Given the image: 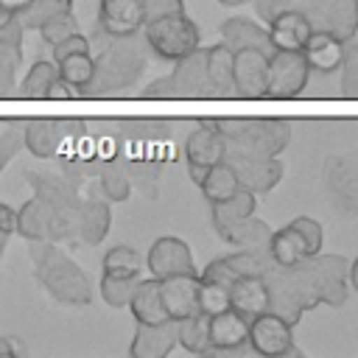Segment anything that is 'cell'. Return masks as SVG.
Returning a JSON list of instances; mask_svg holds the SVG:
<instances>
[{"mask_svg":"<svg viewBox=\"0 0 358 358\" xmlns=\"http://www.w3.org/2000/svg\"><path fill=\"white\" fill-rule=\"evenodd\" d=\"M0 355H14V344L8 338H0Z\"/></svg>","mask_w":358,"mask_h":358,"instance_id":"cell-52","label":"cell"},{"mask_svg":"<svg viewBox=\"0 0 358 358\" xmlns=\"http://www.w3.org/2000/svg\"><path fill=\"white\" fill-rule=\"evenodd\" d=\"M145 266H148L151 277H157V280L176 277V274H196L190 246L173 235H162L151 243V249L145 255Z\"/></svg>","mask_w":358,"mask_h":358,"instance_id":"cell-15","label":"cell"},{"mask_svg":"<svg viewBox=\"0 0 358 358\" xmlns=\"http://www.w3.org/2000/svg\"><path fill=\"white\" fill-rule=\"evenodd\" d=\"M355 8H358V0H355Z\"/></svg>","mask_w":358,"mask_h":358,"instance_id":"cell-57","label":"cell"},{"mask_svg":"<svg viewBox=\"0 0 358 358\" xmlns=\"http://www.w3.org/2000/svg\"><path fill=\"white\" fill-rule=\"evenodd\" d=\"M344 48L347 42H341L338 36L327 34V31H310L305 45H302V56L310 67V73H336L344 62Z\"/></svg>","mask_w":358,"mask_h":358,"instance_id":"cell-24","label":"cell"},{"mask_svg":"<svg viewBox=\"0 0 358 358\" xmlns=\"http://www.w3.org/2000/svg\"><path fill=\"white\" fill-rule=\"evenodd\" d=\"M179 344L193 355H210V313L199 310L179 322Z\"/></svg>","mask_w":358,"mask_h":358,"instance_id":"cell-37","label":"cell"},{"mask_svg":"<svg viewBox=\"0 0 358 358\" xmlns=\"http://www.w3.org/2000/svg\"><path fill=\"white\" fill-rule=\"evenodd\" d=\"M22 62V48L0 42V98L14 95L17 87V67Z\"/></svg>","mask_w":358,"mask_h":358,"instance_id":"cell-41","label":"cell"},{"mask_svg":"<svg viewBox=\"0 0 358 358\" xmlns=\"http://www.w3.org/2000/svg\"><path fill=\"white\" fill-rule=\"evenodd\" d=\"M313 31H327L341 42H352L358 31V8L355 0H305L299 8Z\"/></svg>","mask_w":358,"mask_h":358,"instance_id":"cell-10","label":"cell"},{"mask_svg":"<svg viewBox=\"0 0 358 358\" xmlns=\"http://www.w3.org/2000/svg\"><path fill=\"white\" fill-rule=\"evenodd\" d=\"M112 227V210L109 201L101 199H81L76 210V241L84 246H98Z\"/></svg>","mask_w":358,"mask_h":358,"instance_id":"cell-25","label":"cell"},{"mask_svg":"<svg viewBox=\"0 0 358 358\" xmlns=\"http://www.w3.org/2000/svg\"><path fill=\"white\" fill-rule=\"evenodd\" d=\"M179 344V322L165 319L157 324H137L131 338V358H165Z\"/></svg>","mask_w":358,"mask_h":358,"instance_id":"cell-21","label":"cell"},{"mask_svg":"<svg viewBox=\"0 0 358 358\" xmlns=\"http://www.w3.org/2000/svg\"><path fill=\"white\" fill-rule=\"evenodd\" d=\"M81 120H28L22 123V148H28L39 159L59 157L62 148L84 134Z\"/></svg>","mask_w":358,"mask_h":358,"instance_id":"cell-8","label":"cell"},{"mask_svg":"<svg viewBox=\"0 0 358 358\" xmlns=\"http://www.w3.org/2000/svg\"><path fill=\"white\" fill-rule=\"evenodd\" d=\"M56 62V70H59V78L76 90L78 95H84V90L90 87L92 76H95V59H92V50H73V53H64Z\"/></svg>","mask_w":358,"mask_h":358,"instance_id":"cell-31","label":"cell"},{"mask_svg":"<svg viewBox=\"0 0 358 358\" xmlns=\"http://www.w3.org/2000/svg\"><path fill=\"white\" fill-rule=\"evenodd\" d=\"M221 42L232 50H243V48H257L263 53H271L268 45V34L266 28H260L255 20L249 17H229L221 22Z\"/></svg>","mask_w":358,"mask_h":358,"instance_id":"cell-30","label":"cell"},{"mask_svg":"<svg viewBox=\"0 0 358 358\" xmlns=\"http://www.w3.org/2000/svg\"><path fill=\"white\" fill-rule=\"evenodd\" d=\"M246 344L252 347V352L266 355V358L288 355V352H294V324L271 310H263L249 319Z\"/></svg>","mask_w":358,"mask_h":358,"instance_id":"cell-11","label":"cell"},{"mask_svg":"<svg viewBox=\"0 0 358 358\" xmlns=\"http://www.w3.org/2000/svg\"><path fill=\"white\" fill-rule=\"evenodd\" d=\"M277 3H282V6H285V8H291V6H294V3H296V0H277Z\"/></svg>","mask_w":358,"mask_h":358,"instance_id":"cell-56","label":"cell"},{"mask_svg":"<svg viewBox=\"0 0 358 358\" xmlns=\"http://www.w3.org/2000/svg\"><path fill=\"white\" fill-rule=\"evenodd\" d=\"M263 280L268 288V310L282 316L285 322L296 324L302 319V313H308L310 308H319V294H316L308 260H302L296 266L271 263L263 271Z\"/></svg>","mask_w":358,"mask_h":358,"instance_id":"cell-3","label":"cell"},{"mask_svg":"<svg viewBox=\"0 0 358 358\" xmlns=\"http://www.w3.org/2000/svg\"><path fill=\"white\" fill-rule=\"evenodd\" d=\"M101 268H103V274H112V277H140V255H137V249L117 243V246L106 249Z\"/></svg>","mask_w":358,"mask_h":358,"instance_id":"cell-39","label":"cell"},{"mask_svg":"<svg viewBox=\"0 0 358 358\" xmlns=\"http://www.w3.org/2000/svg\"><path fill=\"white\" fill-rule=\"evenodd\" d=\"M310 78V67L299 50H271L266 67V98H296Z\"/></svg>","mask_w":358,"mask_h":358,"instance_id":"cell-7","label":"cell"},{"mask_svg":"<svg viewBox=\"0 0 358 358\" xmlns=\"http://www.w3.org/2000/svg\"><path fill=\"white\" fill-rule=\"evenodd\" d=\"M171 81H173L179 98H207V95H215L213 84H210V76H207V48L199 45L187 56L176 59L173 70H171Z\"/></svg>","mask_w":358,"mask_h":358,"instance_id":"cell-17","label":"cell"},{"mask_svg":"<svg viewBox=\"0 0 358 358\" xmlns=\"http://www.w3.org/2000/svg\"><path fill=\"white\" fill-rule=\"evenodd\" d=\"M134 316L137 324H157V322H165L168 313H165V305H162V296H159V280L157 277H148V280H137L134 285V294L126 305Z\"/></svg>","mask_w":358,"mask_h":358,"instance_id":"cell-29","label":"cell"},{"mask_svg":"<svg viewBox=\"0 0 358 358\" xmlns=\"http://www.w3.org/2000/svg\"><path fill=\"white\" fill-rule=\"evenodd\" d=\"M31 266L39 285L62 305L84 308L92 302V282L84 268L59 249L53 241H31Z\"/></svg>","mask_w":358,"mask_h":358,"instance_id":"cell-1","label":"cell"},{"mask_svg":"<svg viewBox=\"0 0 358 358\" xmlns=\"http://www.w3.org/2000/svg\"><path fill=\"white\" fill-rule=\"evenodd\" d=\"M50 227H53V207L34 196L17 210V227L14 232L22 235L25 241H50Z\"/></svg>","mask_w":358,"mask_h":358,"instance_id":"cell-27","label":"cell"},{"mask_svg":"<svg viewBox=\"0 0 358 358\" xmlns=\"http://www.w3.org/2000/svg\"><path fill=\"white\" fill-rule=\"evenodd\" d=\"M140 277H112V274H101V299L112 308H126L131 294H134V285H137Z\"/></svg>","mask_w":358,"mask_h":358,"instance_id":"cell-40","label":"cell"},{"mask_svg":"<svg viewBox=\"0 0 358 358\" xmlns=\"http://www.w3.org/2000/svg\"><path fill=\"white\" fill-rule=\"evenodd\" d=\"M224 159L232 165L241 187L252 190L255 196L271 193L280 179H282V162L277 157H260V154H241V151H227Z\"/></svg>","mask_w":358,"mask_h":358,"instance_id":"cell-12","label":"cell"},{"mask_svg":"<svg viewBox=\"0 0 358 358\" xmlns=\"http://www.w3.org/2000/svg\"><path fill=\"white\" fill-rule=\"evenodd\" d=\"M0 204H3V201H0Z\"/></svg>","mask_w":358,"mask_h":358,"instance_id":"cell-58","label":"cell"},{"mask_svg":"<svg viewBox=\"0 0 358 358\" xmlns=\"http://www.w3.org/2000/svg\"><path fill=\"white\" fill-rule=\"evenodd\" d=\"M20 148H22V123L14 120V123H8V126L0 131V173H3V168L17 157Z\"/></svg>","mask_w":358,"mask_h":358,"instance_id":"cell-44","label":"cell"},{"mask_svg":"<svg viewBox=\"0 0 358 358\" xmlns=\"http://www.w3.org/2000/svg\"><path fill=\"white\" fill-rule=\"evenodd\" d=\"M341 95L344 98H358V45L347 42L344 48V62H341Z\"/></svg>","mask_w":358,"mask_h":358,"instance_id":"cell-43","label":"cell"},{"mask_svg":"<svg viewBox=\"0 0 358 358\" xmlns=\"http://www.w3.org/2000/svg\"><path fill=\"white\" fill-rule=\"evenodd\" d=\"M322 241H324L322 224L310 215H296L285 227L271 229L266 252H268L271 263H277V266H296V263L319 255Z\"/></svg>","mask_w":358,"mask_h":358,"instance_id":"cell-5","label":"cell"},{"mask_svg":"<svg viewBox=\"0 0 358 358\" xmlns=\"http://www.w3.org/2000/svg\"><path fill=\"white\" fill-rule=\"evenodd\" d=\"M176 11H185V3L182 0H143L145 22L148 20H157V17H165V14H176Z\"/></svg>","mask_w":358,"mask_h":358,"instance_id":"cell-46","label":"cell"},{"mask_svg":"<svg viewBox=\"0 0 358 358\" xmlns=\"http://www.w3.org/2000/svg\"><path fill=\"white\" fill-rule=\"evenodd\" d=\"M103 45L98 48L95 59V76L84 95H112L126 87H131L143 70H145V53L137 45L134 36H106Z\"/></svg>","mask_w":358,"mask_h":358,"instance_id":"cell-2","label":"cell"},{"mask_svg":"<svg viewBox=\"0 0 358 358\" xmlns=\"http://www.w3.org/2000/svg\"><path fill=\"white\" fill-rule=\"evenodd\" d=\"M347 266L350 260H344L341 255H313L308 257V268L319 294V305H344L347 299Z\"/></svg>","mask_w":358,"mask_h":358,"instance_id":"cell-14","label":"cell"},{"mask_svg":"<svg viewBox=\"0 0 358 358\" xmlns=\"http://www.w3.org/2000/svg\"><path fill=\"white\" fill-rule=\"evenodd\" d=\"M6 241H8V235H6V232H0V257H3V249H6Z\"/></svg>","mask_w":358,"mask_h":358,"instance_id":"cell-55","label":"cell"},{"mask_svg":"<svg viewBox=\"0 0 358 358\" xmlns=\"http://www.w3.org/2000/svg\"><path fill=\"white\" fill-rule=\"evenodd\" d=\"M215 123H218V131L224 137L227 151L277 157L288 145V140H291V126L285 120H277V117H268V120L227 117V120H215Z\"/></svg>","mask_w":358,"mask_h":358,"instance_id":"cell-4","label":"cell"},{"mask_svg":"<svg viewBox=\"0 0 358 358\" xmlns=\"http://www.w3.org/2000/svg\"><path fill=\"white\" fill-rule=\"evenodd\" d=\"M224 137L218 131L215 120H201L190 129L187 140H185V162H187V173L193 179V185H201L204 173L224 159Z\"/></svg>","mask_w":358,"mask_h":358,"instance_id":"cell-9","label":"cell"},{"mask_svg":"<svg viewBox=\"0 0 358 358\" xmlns=\"http://www.w3.org/2000/svg\"><path fill=\"white\" fill-rule=\"evenodd\" d=\"M22 34H25V28H22V22L17 17H11L6 25H0V42H6V45L22 48Z\"/></svg>","mask_w":358,"mask_h":358,"instance_id":"cell-49","label":"cell"},{"mask_svg":"<svg viewBox=\"0 0 358 358\" xmlns=\"http://www.w3.org/2000/svg\"><path fill=\"white\" fill-rule=\"evenodd\" d=\"M227 305L235 308L243 316H257L263 310H268V288L263 274H252V277H238L229 288H227Z\"/></svg>","mask_w":358,"mask_h":358,"instance_id":"cell-26","label":"cell"},{"mask_svg":"<svg viewBox=\"0 0 358 358\" xmlns=\"http://www.w3.org/2000/svg\"><path fill=\"white\" fill-rule=\"evenodd\" d=\"M143 95H145V98H179V95H176V87H173V81H171V76H162V78L151 81V84L143 90Z\"/></svg>","mask_w":358,"mask_h":358,"instance_id":"cell-48","label":"cell"},{"mask_svg":"<svg viewBox=\"0 0 358 358\" xmlns=\"http://www.w3.org/2000/svg\"><path fill=\"white\" fill-rule=\"evenodd\" d=\"M266 67L268 53L257 48L235 50L232 56V81L238 98H266Z\"/></svg>","mask_w":358,"mask_h":358,"instance_id":"cell-18","label":"cell"},{"mask_svg":"<svg viewBox=\"0 0 358 358\" xmlns=\"http://www.w3.org/2000/svg\"><path fill=\"white\" fill-rule=\"evenodd\" d=\"M246 338H249V316L238 313L229 305L210 313V347H213V352L241 350L246 344Z\"/></svg>","mask_w":358,"mask_h":358,"instance_id":"cell-22","label":"cell"},{"mask_svg":"<svg viewBox=\"0 0 358 358\" xmlns=\"http://www.w3.org/2000/svg\"><path fill=\"white\" fill-rule=\"evenodd\" d=\"M143 28H145V45H148V50L157 59H162V62H176V59L187 56L190 50H196L201 45L199 25L185 11L148 20Z\"/></svg>","mask_w":358,"mask_h":358,"instance_id":"cell-6","label":"cell"},{"mask_svg":"<svg viewBox=\"0 0 358 358\" xmlns=\"http://www.w3.org/2000/svg\"><path fill=\"white\" fill-rule=\"evenodd\" d=\"M64 11H73V0H31V3L17 14V20L22 22L25 31H28V28L39 31L48 20H53V17L64 14Z\"/></svg>","mask_w":358,"mask_h":358,"instance_id":"cell-38","label":"cell"},{"mask_svg":"<svg viewBox=\"0 0 358 358\" xmlns=\"http://www.w3.org/2000/svg\"><path fill=\"white\" fill-rule=\"evenodd\" d=\"M232 56H235V50L227 48L224 42L207 48V76H210V84H213L215 95H235Z\"/></svg>","mask_w":358,"mask_h":358,"instance_id":"cell-33","label":"cell"},{"mask_svg":"<svg viewBox=\"0 0 358 358\" xmlns=\"http://www.w3.org/2000/svg\"><path fill=\"white\" fill-rule=\"evenodd\" d=\"M199 187H201V193H204V199H207L210 204H218V201L229 199V196L241 187V182H238L232 165H229L227 159H221V162H215V165L204 173V179H201Z\"/></svg>","mask_w":358,"mask_h":358,"instance_id":"cell-36","label":"cell"},{"mask_svg":"<svg viewBox=\"0 0 358 358\" xmlns=\"http://www.w3.org/2000/svg\"><path fill=\"white\" fill-rule=\"evenodd\" d=\"M347 282H350V285L358 291V257H355V260L347 266Z\"/></svg>","mask_w":358,"mask_h":358,"instance_id":"cell-51","label":"cell"},{"mask_svg":"<svg viewBox=\"0 0 358 358\" xmlns=\"http://www.w3.org/2000/svg\"><path fill=\"white\" fill-rule=\"evenodd\" d=\"M257 210V196L246 187H238L229 199L218 201V204H210V215H213V227H224L229 221H241L246 215H255Z\"/></svg>","mask_w":358,"mask_h":358,"instance_id":"cell-34","label":"cell"},{"mask_svg":"<svg viewBox=\"0 0 358 358\" xmlns=\"http://www.w3.org/2000/svg\"><path fill=\"white\" fill-rule=\"evenodd\" d=\"M145 25L143 0H101L98 31L106 36H137Z\"/></svg>","mask_w":358,"mask_h":358,"instance_id":"cell-19","label":"cell"},{"mask_svg":"<svg viewBox=\"0 0 358 358\" xmlns=\"http://www.w3.org/2000/svg\"><path fill=\"white\" fill-rule=\"evenodd\" d=\"M11 17H14V14H11V11H6V8L0 6V25H6V22H8Z\"/></svg>","mask_w":358,"mask_h":358,"instance_id":"cell-53","label":"cell"},{"mask_svg":"<svg viewBox=\"0 0 358 358\" xmlns=\"http://www.w3.org/2000/svg\"><path fill=\"white\" fill-rule=\"evenodd\" d=\"M50 48H53V59H59V56H64V53H73V50H92L90 39H87L81 31L64 36L62 42H56V45H50Z\"/></svg>","mask_w":358,"mask_h":358,"instance_id":"cell-47","label":"cell"},{"mask_svg":"<svg viewBox=\"0 0 358 358\" xmlns=\"http://www.w3.org/2000/svg\"><path fill=\"white\" fill-rule=\"evenodd\" d=\"M271 266V257L268 252H255V249H238L232 255H224V257H215L210 260L199 277L201 282H213V285H221V288H229L238 277H252V274H263L266 268Z\"/></svg>","mask_w":358,"mask_h":358,"instance_id":"cell-13","label":"cell"},{"mask_svg":"<svg viewBox=\"0 0 358 358\" xmlns=\"http://www.w3.org/2000/svg\"><path fill=\"white\" fill-rule=\"evenodd\" d=\"M76 31H78L76 14H73V11H64V14L53 17V20H48V22L39 28V36L45 39V45H56V42H62L64 36H70V34H76Z\"/></svg>","mask_w":358,"mask_h":358,"instance_id":"cell-42","label":"cell"},{"mask_svg":"<svg viewBox=\"0 0 358 358\" xmlns=\"http://www.w3.org/2000/svg\"><path fill=\"white\" fill-rule=\"evenodd\" d=\"M221 308H227V288L213 285V282H201V310L215 313Z\"/></svg>","mask_w":358,"mask_h":358,"instance_id":"cell-45","label":"cell"},{"mask_svg":"<svg viewBox=\"0 0 358 358\" xmlns=\"http://www.w3.org/2000/svg\"><path fill=\"white\" fill-rule=\"evenodd\" d=\"M28 3H31V0H0V6H3L6 11H11L14 17H17V14H20V11H22Z\"/></svg>","mask_w":358,"mask_h":358,"instance_id":"cell-50","label":"cell"},{"mask_svg":"<svg viewBox=\"0 0 358 358\" xmlns=\"http://www.w3.org/2000/svg\"><path fill=\"white\" fill-rule=\"evenodd\" d=\"M98 176V185H101V193L106 201H126L129 193H131V176L126 171V162L120 157H109L98 165L95 171Z\"/></svg>","mask_w":358,"mask_h":358,"instance_id":"cell-32","label":"cell"},{"mask_svg":"<svg viewBox=\"0 0 358 358\" xmlns=\"http://www.w3.org/2000/svg\"><path fill=\"white\" fill-rule=\"evenodd\" d=\"M221 235V241H227L229 246H238V249H255V252H266L268 246V224L255 218V215H246L241 221H229L224 227L215 229Z\"/></svg>","mask_w":358,"mask_h":358,"instance_id":"cell-28","label":"cell"},{"mask_svg":"<svg viewBox=\"0 0 358 358\" xmlns=\"http://www.w3.org/2000/svg\"><path fill=\"white\" fill-rule=\"evenodd\" d=\"M56 81H59L56 62L53 59H39L28 67V73L20 84V95L22 98H50Z\"/></svg>","mask_w":358,"mask_h":358,"instance_id":"cell-35","label":"cell"},{"mask_svg":"<svg viewBox=\"0 0 358 358\" xmlns=\"http://www.w3.org/2000/svg\"><path fill=\"white\" fill-rule=\"evenodd\" d=\"M28 185L34 187V196L45 199L56 215H70L76 218L78 210V187L64 176V173H42V171H31L25 173Z\"/></svg>","mask_w":358,"mask_h":358,"instance_id":"cell-20","label":"cell"},{"mask_svg":"<svg viewBox=\"0 0 358 358\" xmlns=\"http://www.w3.org/2000/svg\"><path fill=\"white\" fill-rule=\"evenodd\" d=\"M310 22L299 8H282L277 17L268 20V45L271 50H302L308 34H310Z\"/></svg>","mask_w":358,"mask_h":358,"instance_id":"cell-23","label":"cell"},{"mask_svg":"<svg viewBox=\"0 0 358 358\" xmlns=\"http://www.w3.org/2000/svg\"><path fill=\"white\" fill-rule=\"evenodd\" d=\"M159 296L165 305L168 319L182 322L201 310V277L196 274H176L159 280Z\"/></svg>","mask_w":358,"mask_h":358,"instance_id":"cell-16","label":"cell"},{"mask_svg":"<svg viewBox=\"0 0 358 358\" xmlns=\"http://www.w3.org/2000/svg\"><path fill=\"white\" fill-rule=\"evenodd\" d=\"M221 6H243V3H252V0H218Z\"/></svg>","mask_w":358,"mask_h":358,"instance_id":"cell-54","label":"cell"}]
</instances>
